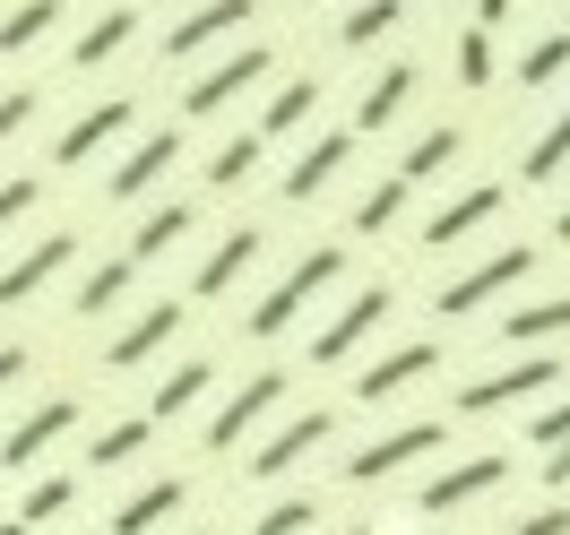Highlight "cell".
Instances as JSON below:
<instances>
[{
  "label": "cell",
  "mask_w": 570,
  "mask_h": 535,
  "mask_svg": "<svg viewBox=\"0 0 570 535\" xmlns=\"http://www.w3.org/2000/svg\"><path fill=\"white\" fill-rule=\"evenodd\" d=\"M553 371H562V363H510V371H484V380H466V389H459V415H493V406H519V397L553 389Z\"/></svg>",
  "instance_id": "obj_7"
},
{
  "label": "cell",
  "mask_w": 570,
  "mask_h": 535,
  "mask_svg": "<svg viewBox=\"0 0 570 535\" xmlns=\"http://www.w3.org/2000/svg\"><path fill=\"white\" fill-rule=\"evenodd\" d=\"M130 286H139V259H105V268H87V286L70 294V311H78V320H96V311H112Z\"/></svg>",
  "instance_id": "obj_23"
},
{
  "label": "cell",
  "mask_w": 570,
  "mask_h": 535,
  "mask_svg": "<svg viewBox=\"0 0 570 535\" xmlns=\"http://www.w3.org/2000/svg\"><path fill=\"white\" fill-rule=\"evenodd\" d=\"M18 216H36V181H0V234H9Z\"/></svg>",
  "instance_id": "obj_40"
},
{
  "label": "cell",
  "mask_w": 570,
  "mask_h": 535,
  "mask_svg": "<svg viewBox=\"0 0 570 535\" xmlns=\"http://www.w3.org/2000/svg\"><path fill=\"white\" fill-rule=\"evenodd\" d=\"M544 484H570V440H553V449H544Z\"/></svg>",
  "instance_id": "obj_43"
},
{
  "label": "cell",
  "mask_w": 570,
  "mask_h": 535,
  "mask_svg": "<svg viewBox=\"0 0 570 535\" xmlns=\"http://www.w3.org/2000/svg\"><path fill=\"white\" fill-rule=\"evenodd\" d=\"M130 112H139L130 96H105V105H87V112L70 121V130H61V147H52V165H87L96 147H112L121 130H130Z\"/></svg>",
  "instance_id": "obj_9"
},
{
  "label": "cell",
  "mask_w": 570,
  "mask_h": 535,
  "mask_svg": "<svg viewBox=\"0 0 570 535\" xmlns=\"http://www.w3.org/2000/svg\"><path fill=\"white\" fill-rule=\"evenodd\" d=\"M553 234H562V242H570V208H562V225H553Z\"/></svg>",
  "instance_id": "obj_47"
},
{
  "label": "cell",
  "mask_w": 570,
  "mask_h": 535,
  "mask_svg": "<svg viewBox=\"0 0 570 535\" xmlns=\"http://www.w3.org/2000/svg\"><path fill=\"white\" fill-rule=\"evenodd\" d=\"M328 432H337V415H294V424H285L277 440L259 449V458H250V475H259V484H277L285 466H303V458H312V449L328 440Z\"/></svg>",
  "instance_id": "obj_15"
},
{
  "label": "cell",
  "mask_w": 570,
  "mask_h": 535,
  "mask_svg": "<svg viewBox=\"0 0 570 535\" xmlns=\"http://www.w3.org/2000/svg\"><path fill=\"white\" fill-rule=\"evenodd\" d=\"M312 105H321V87H312V78L277 87V96H268V112H259V139H285V130H303V121H312Z\"/></svg>",
  "instance_id": "obj_25"
},
{
  "label": "cell",
  "mask_w": 570,
  "mask_h": 535,
  "mask_svg": "<svg viewBox=\"0 0 570 535\" xmlns=\"http://www.w3.org/2000/svg\"><path fill=\"white\" fill-rule=\"evenodd\" d=\"M61 27V0H18L9 18H0V52H27V43H43Z\"/></svg>",
  "instance_id": "obj_24"
},
{
  "label": "cell",
  "mask_w": 570,
  "mask_h": 535,
  "mask_svg": "<svg viewBox=\"0 0 570 535\" xmlns=\"http://www.w3.org/2000/svg\"><path fill=\"white\" fill-rule=\"evenodd\" d=\"M346 165H355V130H328V139H312L303 156H294V174H285V199H294V208H303V199H321V190L346 174Z\"/></svg>",
  "instance_id": "obj_10"
},
{
  "label": "cell",
  "mask_w": 570,
  "mask_h": 535,
  "mask_svg": "<svg viewBox=\"0 0 570 535\" xmlns=\"http://www.w3.org/2000/svg\"><path fill=\"white\" fill-rule=\"evenodd\" d=\"M397 27V0H363V9H346V18H337V43H346V52H363V43H381Z\"/></svg>",
  "instance_id": "obj_30"
},
{
  "label": "cell",
  "mask_w": 570,
  "mask_h": 535,
  "mask_svg": "<svg viewBox=\"0 0 570 535\" xmlns=\"http://www.w3.org/2000/svg\"><path fill=\"white\" fill-rule=\"evenodd\" d=\"M397 208H406V181H381V190H363V208H355V234H390Z\"/></svg>",
  "instance_id": "obj_34"
},
{
  "label": "cell",
  "mask_w": 570,
  "mask_h": 535,
  "mask_svg": "<svg viewBox=\"0 0 570 535\" xmlns=\"http://www.w3.org/2000/svg\"><path fill=\"white\" fill-rule=\"evenodd\" d=\"M450 156H459V130H424V139L397 156V181L415 190V181H432V174H450Z\"/></svg>",
  "instance_id": "obj_26"
},
{
  "label": "cell",
  "mask_w": 570,
  "mask_h": 535,
  "mask_svg": "<svg viewBox=\"0 0 570 535\" xmlns=\"http://www.w3.org/2000/svg\"><path fill=\"white\" fill-rule=\"evenodd\" d=\"M174 328H181V303H147L139 320H130V328L105 346V363H112V371H139L156 346H174Z\"/></svg>",
  "instance_id": "obj_13"
},
{
  "label": "cell",
  "mask_w": 570,
  "mask_h": 535,
  "mask_svg": "<svg viewBox=\"0 0 570 535\" xmlns=\"http://www.w3.org/2000/svg\"><path fill=\"white\" fill-rule=\"evenodd\" d=\"M243 18H250V0H208V9H190V18H174V27H165V52H174V61H190V52H208L216 36H234Z\"/></svg>",
  "instance_id": "obj_14"
},
{
  "label": "cell",
  "mask_w": 570,
  "mask_h": 535,
  "mask_svg": "<svg viewBox=\"0 0 570 535\" xmlns=\"http://www.w3.org/2000/svg\"><path fill=\"white\" fill-rule=\"evenodd\" d=\"M535 440H544V449H553V440H570V397H562V406H544V415H535Z\"/></svg>",
  "instance_id": "obj_42"
},
{
  "label": "cell",
  "mask_w": 570,
  "mask_h": 535,
  "mask_svg": "<svg viewBox=\"0 0 570 535\" xmlns=\"http://www.w3.org/2000/svg\"><path fill=\"white\" fill-rule=\"evenodd\" d=\"M501 475H510V458H501V449H484V458H459L450 475H432V484H424V509H432V518H441V509H466V501L501 493Z\"/></svg>",
  "instance_id": "obj_6"
},
{
  "label": "cell",
  "mask_w": 570,
  "mask_h": 535,
  "mask_svg": "<svg viewBox=\"0 0 570 535\" xmlns=\"http://www.w3.org/2000/svg\"><path fill=\"white\" fill-rule=\"evenodd\" d=\"M510 535H570V501H553V509H535V518H519Z\"/></svg>",
  "instance_id": "obj_41"
},
{
  "label": "cell",
  "mask_w": 570,
  "mask_h": 535,
  "mask_svg": "<svg viewBox=\"0 0 570 535\" xmlns=\"http://www.w3.org/2000/svg\"><path fill=\"white\" fill-rule=\"evenodd\" d=\"M130 36H139V9H105V18H96V27L70 43V61H78V70H105V61H112Z\"/></svg>",
  "instance_id": "obj_22"
},
{
  "label": "cell",
  "mask_w": 570,
  "mask_h": 535,
  "mask_svg": "<svg viewBox=\"0 0 570 535\" xmlns=\"http://www.w3.org/2000/svg\"><path fill=\"white\" fill-rule=\"evenodd\" d=\"M259 147H268L259 130H250V139H225V147L208 156V181H216V190H234V181H250V165H259Z\"/></svg>",
  "instance_id": "obj_31"
},
{
  "label": "cell",
  "mask_w": 570,
  "mask_h": 535,
  "mask_svg": "<svg viewBox=\"0 0 570 535\" xmlns=\"http://www.w3.org/2000/svg\"><path fill=\"white\" fill-rule=\"evenodd\" d=\"M174 509H181V484H174V475H156V484H139V493L112 509V535H156Z\"/></svg>",
  "instance_id": "obj_19"
},
{
  "label": "cell",
  "mask_w": 570,
  "mask_h": 535,
  "mask_svg": "<svg viewBox=\"0 0 570 535\" xmlns=\"http://www.w3.org/2000/svg\"><path fill=\"white\" fill-rule=\"evenodd\" d=\"M250 259H259V234H250V225H234V234L208 250V268H199V286H190V294H208V303H216V294H234V277H243Z\"/></svg>",
  "instance_id": "obj_20"
},
{
  "label": "cell",
  "mask_w": 570,
  "mask_h": 535,
  "mask_svg": "<svg viewBox=\"0 0 570 535\" xmlns=\"http://www.w3.org/2000/svg\"><path fill=\"white\" fill-rule=\"evenodd\" d=\"M27 121H36V87H9V96H0V139H18Z\"/></svg>",
  "instance_id": "obj_39"
},
{
  "label": "cell",
  "mask_w": 570,
  "mask_h": 535,
  "mask_svg": "<svg viewBox=\"0 0 570 535\" xmlns=\"http://www.w3.org/2000/svg\"><path fill=\"white\" fill-rule=\"evenodd\" d=\"M501 18H510V0H475V27H484V36H493Z\"/></svg>",
  "instance_id": "obj_44"
},
{
  "label": "cell",
  "mask_w": 570,
  "mask_h": 535,
  "mask_svg": "<svg viewBox=\"0 0 570 535\" xmlns=\"http://www.w3.org/2000/svg\"><path fill=\"white\" fill-rule=\"evenodd\" d=\"M562 165H570V112H562V121H553V130H544L535 147H528V165H519V174H528V181H553Z\"/></svg>",
  "instance_id": "obj_33"
},
{
  "label": "cell",
  "mask_w": 570,
  "mask_h": 535,
  "mask_svg": "<svg viewBox=\"0 0 570 535\" xmlns=\"http://www.w3.org/2000/svg\"><path fill=\"white\" fill-rule=\"evenodd\" d=\"M277 397H285V371H259V380H243V389L225 397V415L208 424V449H234L259 415H277Z\"/></svg>",
  "instance_id": "obj_12"
},
{
  "label": "cell",
  "mask_w": 570,
  "mask_h": 535,
  "mask_svg": "<svg viewBox=\"0 0 570 535\" xmlns=\"http://www.w3.org/2000/svg\"><path fill=\"white\" fill-rule=\"evenodd\" d=\"M337 277H346V250H303V259H294V277H285L277 294H259V303H250V337L294 328V311H303L321 286H337Z\"/></svg>",
  "instance_id": "obj_1"
},
{
  "label": "cell",
  "mask_w": 570,
  "mask_h": 535,
  "mask_svg": "<svg viewBox=\"0 0 570 535\" xmlns=\"http://www.w3.org/2000/svg\"><path fill=\"white\" fill-rule=\"evenodd\" d=\"M562 70H570V36H544L528 61H519V87H553Z\"/></svg>",
  "instance_id": "obj_35"
},
{
  "label": "cell",
  "mask_w": 570,
  "mask_h": 535,
  "mask_svg": "<svg viewBox=\"0 0 570 535\" xmlns=\"http://www.w3.org/2000/svg\"><path fill=\"white\" fill-rule=\"evenodd\" d=\"M0 535H27V527H18V518H0Z\"/></svg>",
  "instance_id": "obj_46"
},
{
  "label": "cell",
  "mask_w": 570,
  "mask_h": 535,
  "mask_svg": "<svg viewBox=\"0 0 570 535\" xmlns=\"http://www.w3.org/2000/svg\"><path fill=\"white\" fill-rule=\"evenodd\" d=\"M528 268H535L528 250H493L484 268H466L459 286H441V294H432V311H441V320H466V311H484V303H493L501 286H519Z\"/></svg>",
  "instance_id": "obj_2"
},
{
  "label": "cell",
  "mask_w": 570,
  "mask_h": 535,
  "mask_svg": "<svg viewBox=\"0 0 570 535\" xmlns=\"http://www.w3.org/2000/svg\"><path fill=\"white\" fill-rule=\"evenodd\" d=\"M381 320H390V286H363L355 303H346V311H337V320L312 337V363H346V355H355V346H363V337H372Z\"/></svg>",
  "instance_id": "obj_5"
},
{
  "label": "cell",
  "mask_w": 570,
  "mask_h": 535,
  "mask_svg": "<svg viewBox=\"0 0 570 535\" xmlns=\"http://www.w3.org/2000/svg\"><path fill=\"white\" fill-rule=\"evenodd\" d=\"M570 328V294L562 303H528V311H510V337H562Z\"/></svg>",
  "instance_id": "obj_36"
},
{
  "label": "cell",
  "mask_w": 570,
  "mask_h": 535,
  "mask_svg": "<svg viewBox=\"0 0 570 535\" xmlns=\"http://www.w3.org/2000/svg\"><path fill=\"white\" fill-rule=\"evenodd\" d=\"M562 36H570V27H562Z\"/></svg>",
  "instance_id": "obj_49"
},
{
  "label": "cell",
  "mask_w": 570,
  "mask_h": 535,
  "mask_svg": "<svg viewBox=\"0 0 570 535\" xmlns=\"http://www.w3.org/2000/svg\"><path fill=\"white\" fill-rule=\"evenodd\" d=\"M346 535H372V527H346Z\"/></svg>",
  "instance_id": "obj_48"
},
{
  "label": "cell",
  "mask_w": 570,
  "mask_h": 535,
  "mask_svg": "<svg viewBox=\"0 0 570 535\" xmlns=\"http://www.w3.org/2000/svg\"><path fill=\"white\" fill-rule=\"evenodd\" d=\"M208 380H216V363H181V371H165V389H156V406H147V424H174Z\"/></svg>",
  "instance_id": "obj_28"
},
{
  "label": "cell",
  "mask_w": 570,
  "mask_h": 535,
  "mask_svg": "<svg viewBox=\"0 0 570 535\" xmlns=\"http://www.w3.org/2000/svg\"><path fill=\"white\" fill-rule=\"evenodd\" d=\"M303 527H312V501H277V509H268L250 535H303Z\"/></svg>",
  "instance_id": "obj_38"
},
{
  "label": "cell",
  "mask_w": 570,
  "mask_h": 535,
  "mask_svg": "<svg viewBox=\"0 0 570 535\" xmlns=\"http://www.w3.org/2000/svg\"><path fill=\"white\" fill-rule=\"evenodd\" d=\"M61 432H78V397H43L36 415H27V424H18L9 440H0V466H36L43 449L61 440Z\"/></svg>",
  "instance_id": "obj_11"
},
{
  "label": "cell",
  "mask_w": 570,
  "mask_h": 535,
  "mask_svg": "<svg viewBox=\"0 0 570 535\" xmlns=\"http://www.w3.org/2000/svg\"><path fill=\"white\" fill-rule=\"evenodd\" d=\"M415 87H424V78L406 70V61H390V70H381L372 87H363V112H355V130H390V121H397V105H406Z\"/></svg>",
  "instance_id": "obj_21"
},
{
  "label": "cell",
  "mask_w": 570,
  "mask_h": 535,
  "mask_svg": "<svg viewBox=\"0 0 570 535\" xmlns=\"http://www.w3.org/2000/svg\"><path fill=\"white\" fill-rule=\"evenodd\" d=\"M432 363H441V346H397V355H381V363L355 380V397H363V406H381V397H397L406 380H424Z\"/></svg>",
  "instance_id": "obj_18"
},
{
  "label": "cell",
  "mask_w": 570,
  "mask_h": 535,
  "mask_svg": "<svg viewBox=\"0 0 570 535\" xmlns=\"http://www.w3.org/2000/svg\"><path fill=\"white\" fill-rule=\"evenodd\" d=\"M70 501H78V484H70V475H43L36 493L18 501V527H43V518H61V509H70Z\"/></svg>",
  "instance_id": "obj_32"
},
{
  "label": "cell",
  "mask_w": 570,
  "mask_h": 535,
  "mask_svg": "<svg viewBox=\"0 0 570 535\" xmlns=\"http://www.w3.org/2000/svg\"><path fill=\"white\" fill-rule=\"evenodd\" d=\"M18 371H27V346H0V389H9Z\"/></svg>",
  "instance_id": "obj_45"
},
{
  "label": "cell",
  "mask_w": 570,
  "mask_h": 535,
  "mask_svg": "<svg viewBox=\"0 0 570 535\" xmlns=\"http://www.w3.org/2000/svg\"><path fill=\"white\" fill-rule=\"evenodd\" d=\"M441 440H450V432H441V424H397V432H381L372 449H355V458H346V475H355V484H381V475H397V466L432 458Z\"/></svg>",
  "instance_id": "obj_3"
},
{
  "label": "cell",
  "mask_w": 570,
  "mask_h": 535,
  "mask_svg": "<svg viewBox=\"0 0 570 535\" xmlns=\"http://www.w3.org/2000/svg\"><path fill=\"white\" fill-rule=\"evenodd\" d=\"M147 440H156V424H147V415H121L112 432H96V449H87V458H96V466H130Z\"/></svg>",
  "instance_id": "obj_29"
},
{
  "label": "cell",
  "mask_w": 570,
  "mask_h": 535,
  "mask_svg": "<svg viewBox=\"0 0 570 535\" xmlns=\"http://www.w3.org/2000/svg\"><path fill=\"white\" fill-rule=\"evenodd\" d=\"M174 156H181V139H174V130H156V139H139L121 165H112L105 190H112V199H139V190H156V181H165V165H174Z\"/></svg>",
  "instance_id": "obj_16"
},
{
  "label": "cell",
  "mask_w": 570,
  "mask_h": 535,
  "mask_svg": "<svg viewBox=\"0 0 570 535\" xmlns=\"http://www.w3.org/2000/svg\"><path fill=\"white\" fill-rule=\"evenodd\" d=\"M259 78H268V52H234V61H216L199 87H181V112H190V121H208V112H225L243 87H259Z\"/></svg>",
  "instance_id": "obj_8"
},
{
  "label": "cell",
  "mask_w": 570,
  "mask_h": 535,
  "mask_svg": "<svg viewBox=\"0 0 570 535\" xmlns=\"http://www.w3.org/2000/svg\"><path fill=\"white\" fill-rule=\"evenodd\" d=\"M459 78H466V87H493V36H484V27H466V36H459Z\"/></svg>",
  "instance_id": "obj_37"
},
{
  "label": "cell",
  "mask_w": 570,
  "mask_h": 535,
  "mask_svg": "<svg viewBox=\"0 0 570 535\" xmlns=\"http://www.w3.org/2000/svg\"><path fill=\"white\" fill-rule=\"evenodd\" d=\"M493 216H501V190H493V181H475V190H459V199L424 225V242L432 250H441V242H466V234H475V225H493Z\"/></svg>",
  "instance_id": "obj_17"
},
{
  "label": "cell",
  "mask_w": 570,
  "mask_h": 535,
  "mask_svg": "<svg viewBox=\"0 0 570 535\" xmlns=\"http://www.w3.org/2000/svg\"><path fill=\"white\" fill-rule=\"evenodd\" d=\"M70 259H78V234H43L36 250H18V259L0 268V303H36V294L70 268Z\"/></svg>",
  "instance_id": "obj_4"
},
{
  "label": "cell",
  "mask_w": 570,
  "mask_h": 535,
  "mask_svg": "<svg viewBox=\"0 0 570 535\" xmlns=\"http://www.w3.org/2000/svg\"><path fill=\"white\" fill-rule=\"evenodd\" d=\"M181 234H190V208H147V216H139V234H130V259L147 268V259H156V250H174Z\"/></svg>",
  "instance_id": "obj_27"
}]
</instances>
